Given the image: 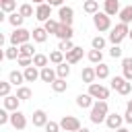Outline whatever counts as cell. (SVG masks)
I'll use <instances>...</instances> for the list:
<instances>
[{"label":"cell","instance_id":"6da1fadb","mask_svg":"<svg viewBox=\"0 0 132 132\" xmlns=\"http://www.w3.org/2000/svg\"><path fill=\"white\" fill-rule=\"evenodd\" d=\"M107 113H109L107 101H105V99H95V103H93V107H91V113H89V120H91L93 124H101V122H105Z\"/></svg>","mask_w":132,"mask_h":132},{"label":"cell","instance_id":"7a4b0ae2","mask_svg":"<svg viewBox=\"0 0 132 132\" xmlns=\"http://www.w3.org/2000/svg\"><path fill=\"white\" fill-rule=\"evenodd\" d=\"M128 33H130V27L126 25V23H118L116 27H111L109 29V35H107V39L111 41V45H120L126 37H128Z\"/></svg>","mask_w":132,"mask_h":132},{"label":"cell","instance_id":"3957f363","mask_svg":"<svg viewBox=\"0 0 132 132\" xmlns=\"http://www.w3.org/2000/svg\"><path fill=\"white\" fill-rule=\"evenodd\" d=\"M33 37V31H29V29H25V27H16L12 33H10V45H23V43H27L29 39Z\"/></svg>","mask_w":132,"mask_h":132},{"label":"cell","instance_id":"277c9868","mask_svg":"<svg viewBox=\"0 0 132 132\" xmlns=\"http://www.w3.org/2000/svg\"><path fill=\"white\" fill-rule=\"evenodd\" d=\"M93 25L99 33H105V31L111 29V16L107 12H95L93 14Z\"/></svg>","mask_w":132,"mask_h":132},{"label":"cell","instance_id":"5b68a950","mask_svg":"<svg viewBox=\"0 0 132 132\" xmlns=\"http://www.w3.org/2000/svg\"><path fill=\"white\" fill-rule=\"evenodd\" d=\"M111 89L118 91L120 95H130L132 93V82L126 80L124 76H113L111 78Z\"/></svg>","mask_w":132,"mask_h":132},{"label":"cell","instance_id":"8992f818","mask_svg":"<svg viewBox=\"0 0 132 132\" xmlns=\"http://www.w3.org/2000/svg\"><path fill=\"white\" fill-rule=\"evenodd\" d=\"M89 95L93 99H107L109 97V89L103 87L101 82H91L89 85Z\"/></svg>","mask_w":132,"mask_h":132},{"label":"cell","instance_id":"52a82bcc","mask_svg":"<svg viewBox=\"0 0 132 132\" xmlns=\"http://www.w3.org/2000/svg\"><path fill=\"white\" fill-rule=\"evenodd\" d=\"M10 126H12L14 130H25V128H27V118H25V113H23L21 109L10 111Z\"/></svg>","mask_w":132,"mask_h":132},{"label":"cell","instance_id":"ba28073f","mask_svg":"<svg viewBox=\"0 0 132 132\" xmlns=\"http://www.w3.org/2000/svg\"><path fill=\"white\" fill-rule=\"evenodd\" d=\"M60 126H62V130H66V132H76V130L80 128V120H78L76 116H64V118L60 120Z\"/></svg>","mask_w":132,"mask_h":132},{"label":"cell","instance_id":"9c48e42d","mask_svg":"<svg viewBox=\"0 0 132 132\" xmlns=\"http://www.w3.org/2000/svg\"><path fill=\"white\" fill-rule=\"evenodd\" d=\"M58 21L64 25H72L74 21V8L72 6H60L58 8Z\"/></svg>","mask_w":132,"mask_h":132},{"label":"cell","instance_id":"30bf717a","mask_svg":"<svg viewBox=\"0 0 132 132\" xmlns=\"http://www.w3.org/2000/svg\"><path fill=\"white\" fill-rule=\"evenodd\" d=\"M35 19L41 21V23H45L47 19H52V4H47V2L37 4V8H35Z\"/></svg>","mask_w":132,"mask_h":132},{"label":"cell","instance_id":"8fae6325","mask_svg":"<svg viewBox=\"0 0 132 132\" xmlns=\"http://www.w3.org/2000/svg\"><path fill=\"white\" fill-rule=\"evenodd\" d=\"M122 124H124V116H120L118 111L107 113V118H105V126H107L109 130H118V128H122Z\"/></svg>","mask_w":132,"mask_h":132},{"label":"cell","instance_id":"7c38bea8","mask_svg":"<svg viewBox=\"0 0 132 132\" xmlns=\"http://www.w3.org/2000/svg\"><path fill=\"white\" fill-rule=\"evenodd\" d=\"M23 74H25V80L27 82H35V80H41V68H37V66H27L25 70H23Z\"/></svg>","mask_w":132,"mask_h":132},{"label":"cell","instance_id":"4fadbf2b","mask_svg":"<svg viewBox=\"0 0 132 132\" xmlns=\"http://www.w3.org/2000/svg\"><path fill=\"white\" fill-rule=\"evenodd\" d=\"M21 105V99L16 95H8V97H2V107H6L8 111H16Z\"/></svg>","mask_w":132,"mask_h":132},{"label":"cell","instance_id":"5bb4252c","mask_svg":"<svg viewBox=\"0 0 132 132\" xmlns=\"http://www.w3.org/2000/svg\"><path fill=\"white\" fill-rule=\"evenodd\" d=\"M47 122H50V120H47V113H45L43 109H35V111H33V126H35V128H45Z\"/></svg>","mask_w":132,"mask_h":132},{"label":"cell","instance_id":"9a60e30c","mask_svg":"<svg viewBox=\"0 0 132 132\" xmlns=\"http://www.w3.org/2000/svg\"><path fill=\"white\" fill-rule=\"evenodd\" d=\"M120 2L118 0H103V12H107L109 16H116V14H120Z\"/></svg>","mask_w":132,"mask_h":132},{"label":"cell","instance_id":"2e32d148","mask_svg":"<svg viewBox=\"0 0 132 132\" xmlns=\"http://www.w3.org/2000/svg\"><path fill=\"white\" fill-rule=\"evenodd\" d=\"M93 103H95V99H93L89 93H80V95H76V105H78V107H82V109H91Z\"/></svg>","mask_w":132,"mask_h":132},{"label":"cell","instance_id":"e0dca14e","mask_svg":"<svg viewBox=\"0 0 132 132\" xmlns=\"http://www.w3.org/2000/svg\"><path fill=\"white\" fill-rule=\"evenodd\" d=\"M80 60H82V47L74 45V47L66 54V62H68V64H76V62H80Z\"/></svg>","mask_w":132,"mask_h":132},{"label":"cell","instance_id":"ac0fdd59","mask_svg":"<svg viewBox=\"0 0 132 132\" xmlns=\"http://www.w3.org/2000/svg\"><path fill=\"white\" fill-rule=\"evenodd\" d=\"M72 35H74L72 25H64V23H60V29H58L56 37H58V39H72Z\"/></svg>","mask_w":132,"mask_h":132},{"label":"cell","instance_id":"d6986e66","mask_svg":"<svg viewBox=\"0 0 132 132\" xmlns=\"http://www.w3.org/2000/svg\"><path fill=\"white\" fill-rule=\"evenodd\" d=\"M58 78V72H56V68H50V66H45V68H41V80L43 82H54Z\"/></svg>","mask_w":132,"mask_h":132},{"label":"cell","instance_id":"ffe728a7","mask_svg":"<svg viewBox=\"0 0 132 132\" xmlns=\"http://www.w3.org/2000/svg\"><path fill=\"white\" fill-rule=\"evenodd\" d=\"M80 78H82V82L91 85V82L97 78V74H95V68H93V66H85V68H82V72H80Z\"/></svg>","mask_w":132,"mask_h":132},{"label":"cell","instance_id":"44dd1931","mask_svg":"<svg viewBox=\"0 0 132 132\" xmlns=\"http://www.w3.org/2000/svg\"><path fill=\"white\" fill-rule=\"evenodd\" d=\"M47 31H45V27H35L33 29V41L35 43H43V41H47Z\"/></svg>","mask_w":132,"mask_h":132},{"label":"cell","instance_id":"7402d4cb","mask_svg":"<svg viewBox=\"0 0 132 132\" xmlns=\"http://www.w3.org/2000/svg\"><path fill=\"white\" fill-rule=\"evenodd\" d=\"M8 80L12 82V87H23V82H27V80H25V74L19 72V70H12V72L8 74Z\"/></svg>","mask_w":132,"mask_h":132},{"label":"cell","instance_id":"603a6c76","mask_svg":"<svg viewBox=\"0 0 132 132\" xmlns=\"http://www.w3.org/2000/svg\"><path fill=\"white\" fill-rule=\"evenodd\" d=\"M122 70H124V78L132 82V58H122Z\"/></svg>","mask_w":132,"mask_h":132},{"label":"cell","instance_id":"cb8c5ba5","mask_svg":"<svg viewBox=\"0 0 132 132\" xmlns=\"http://www.w3.org/2000/svg\"><path fill=\"white\" fill-rule=\"evenodd\" d=\"M8 23H10L14 29H16V27H23V23H25V16H23L21 12H16V10H14V12H10V14H8Z\"/></svg>","mask_w":132,"mask_h":132},{"label":"cell","instance_id":"d4e9b609","mask_svg":"<svg viewBox=\"0 0 132 132\" xmlns=\"http://www.w3.org/2000/svg\"><path fill=\"white\" fill-rule=\"evenodd\" d=\"M50 87H52V91H54V93H64V91L68 89V82H66V78H60V76H58Z\"/></svg>","mask_w":132,"mask_h":132},{"label":"cell","instance_id":"484cf974","mask_svg":"<svg viewBox=\"0 0 132 132\" xmlns=\"http://www.w3.org/2000/svg\"><path fill=\"white\" fill-rule=\"evenodd\" d=\"M82 10H85L87 14H95V12H99V0H85Z\"/></svg>","mask_w":132,"mask_h":132},{"label":"cell","instance_id":"4316f807","mask_svg":"<svg viewBox=\"0 0 132 132\" xmlns=\"http://www.w3.org/2000/svg\"><path fill=\"white\" fill-rule=\"evenodd\" d=\"M43 27H45V31H47L50 35H56L58 29H60V21H56V19H47V21L43 23Z\"/></svg>","mask_w":132,"mask_h":132},{"label":"cell","instance_id":"83f0119b","mask_svg":"<svg viewBox=\"0 0 132 132\" xmlns=\"http://www.w3.org/2000/svg\"><path fill=\"white\" fill-rule=\"evenodd\" d=\"M47 64H50V56H45V54H35V56H33V66L45 68Z\"/></svg>","mask_w":132,"mask_h":132},{"label":"cell","instance_id":"f1b7e54d","mask_svg":"<svg viewBox=\"0 0 132 132\" xmlns=\"http://www.w3.org/2000/svg\"><path fill=\"white\" fill-rule=\"evenodd\" d=\"M95 74H97V78H99V80L107 78V76H109V66H107V64H103V62H99V64L95 66Z\"/></svg>","mask_w":132,"mask_h":132},{"label":"cell","instance_id":"f546056e","mask_svg":"<svg viewBox=\"0 0 132 132\" xmlns=\"http://www.w3.org/2000/svg\"><path fill=\"white\" fill-rule=\"evenodd\" d=\"M0 10L6 12V14L14 12L16 10V0H0Z\"/></svg>","mask_w":132,"mask_h":132},{"label":"cell","instance_id":"4dcf8cb0","mask_svg":"<svg viewBox=\"0 0 132 132\" xmlns=\"http://www.w3.org/2000/svg\"><path fill=\"white\" fill-rule=\"evenodd\" d=\"M118 16H120V21H122V23L130 25V23H132V4H130V6H124V8L120 10V14H118Z\"/></svg>","mask_w":132,"mask_h":132},{"label":"cell","instance_id":"1f68e13d","mask_svg":"<svg viewBox=\"0 0 132 132\" xmlns=\"http://www.w3.org/2000/svg\"><path fill=\"white\" fill-rule=\"evenodd\" d=\"M87 58H89V62L99 64V62H103V50H93L91 47V52L87 54Z\"/></svg>","mask_w":132,"mask_h":132},{"label":"cell","instance_id":"d6a6232c","mask_svg":"<svg viewBox=\"0 0 132 132\" xmlns=\"http://www.w3.org/2000/svg\"><path fill=\"white\" fill-rule=\"evenodd\" d=\"M64 60H66V54L60 52V50H54V52L50 54V64H56V66H58V64H62Z\"/></svg>","mask_w":132,"mask_h":132},{"label":"cell","instance_id":"836d02e7","mask_svg":"<svg viewBox=\"0 0 132 132\" xmlns=\"http://www.w3.org/2000/svg\"><path fill=\"white\" fill-rule=\"evenodd\" d=\"M19 56H21L19 45H10V47L4 50V58H6V60H19Z\"/></svg>","mask_w":132,"mask_h":132},{"label":"cell","instance_id":"e575fe53","mask_svg":"<svg viewBox=\"0 0 132 132\" xmlns=\"http://www.w3.org/2000/svg\"><path fill=\"white\" fill-rule=\"evenodd\" d=\"M56 72H58V76H60V78H68V74H70V64L64 60L62 64H58V66H56Z\"/></svg>","mask_w":132,"mask_h":132},{"label":"cell","instance_id":"d590c367","mask_svg":"<svg viewBox=\"0 0 132 132\" xmlns=\"http://www.w3.org/2000/svg\"><path fill=\"white\" fill-rule=\"evenodd\" d=\"M19 52H21V56H27V58H33L35 56V47L27 41V43H23V45H19Z\"/></svg>","mask_w":132,"mask_h":132},{"label":"cell","instance_id":"8d00e7d4","mask_svg":"<svg viewBox=\"0 0 132 132\" xmlns=\"http://www.w3.org/2000/svg\"><path fill=\"white\" fill-rule=\"evenodd\" d=\"M105 37H101V35H97V37H93L91 39V47L93 50H105Z\"/></svg>","mask_w":132,"mask_h":132},{"label":"cell","instance_id":"74e56055","mask_svg":"<svg viewBox=\"0 0 132 132\" xmlns=\"http://www.w3.org/2000/svg\"><path fill=\"white\" fill-rule=\"evenodd\" d=\"M16 97H19L21 101L31 99V89H29V87H16Z\"/></svg>","mask_w":132,"mask_h":132},{"label":"cell","instance_id":"f35d334b","mask_svg":"<svg viewBox=\"0 0 132 132\" xmlns=\"http://www.w3.org/2000/svg\"><path fill=\"white\" fill-rule=\"evenodd\" d=\"M19 12L25 16V19H29V16H35V10H33V4H21V8H19Z\"/></svg>","mask_w":132,"mask_h":132},{"label":"cell","instance_id":"ab89813d","mask_svg":"<svg viewBox=\"0 0 132 132\" xmlns=\"http://www.w3.org/2000/svg\"><path fill=\"white\" fill-rule=\"evenodd\" d=\"M74 47V43H72V39H60V45H58V50L60 52H64V54H68L70 50Z\"/></svg>","mask_w":132,"mask_h":132},{"label":"cell","instance_id":"60d3db41","mask_svg":"<svg viewBox=\"0 0 132 132\" xmlns=\"http://www.w3.org/2000/svg\"><path fill=\"white\" fill-rule=\"evenodd\" d=\"M10 87H12L10 80H0V97H8L10 95Z\"/></svg>","mask_w":132,"mask_h":132},{"label":"cell","instance_id":"b9f144b4","mask_svg":"<svg viewBox=\"0 0 132 132\" xmlns=\"http://www.w3.org/2000/svg\"><path fill=\"white\" fill-rule=\"evenodd\" d=\"M4 124H10V111L6 107L0 109V126H4Z\"/></svg>","mask_w":132,"mask_h":132},{"label":"cell","instance_id":"7bdbcfd3","mask_svg":"<svg viewBox=\"0 0 132 132\" xmlns=\"http://www.w3.org/2000/svg\"><path fill=\"white\" fill-rule=\"evenodd\" d=\"M60 130H62L60 122H52V120H50V122L45 124V132H60Z\"/></svg>","mask_w":132,"mask_h":132},{"label":"cell","instance_id":"ee69618b","mask_svg":"<svg viewBox=\"0 0 132 132\" xmlns=\"http://www.w3.org/2000/svg\"><path fill=\"white\" fill-rule=\"evenodd\" d=\"M19 66H23V68H27V66H31L33 64V58H27V56H19Z\"/></svg>","mask_w":132,"mask_h":132},{"label":"cell","instance_id":"f6af8a7d","mask_svg":"<svg viewBox=\"0 0 132 132\" xmlns=\"http://www.w3.org/2000/svg\"><path fill=\"white\" fill-rule=\"evenodd\" d=\"M109 56L111 58H122V47L120 45H111L109 47Z\"/></svg>","mask_w":132,"mask_h":132},{"label":"cell","instance_id":"bcb514c9","mask_svg":"<svg viewBox=\"0 0 132 132\" xmlns=\"http://www.w3.org/2000/svg\"><path fill=\"white\" fill-rule=\"evenodd\" d=\"M124 122H126V124H132V111H130V109H126V113H124Z\"/></svg>","mask_w":132,"mask_h":132},{"label":"cell","instance_id":"7dc6e473","mask_svg":"<svg viewBox=\"0 0 132 132\" xmlns=\"http://www.w3.org/2000/svg\"><path fill=\"white\" fill-rule=\"evenodd\" d=\"M45 2L52 6H64V0H45Z\"/></svg>","mask_w":132,"mask_h":132},{"label":"cell","instance_id":"c3c4849f","mask_svg":"<svg viewBox=\"0 0 132 132\" xmlns=\"http://www.w3.org/2000/svg\"><path fill=\"white\" fill-rule=\"evenodd\" d=\"M113 132H130V130H128L126 126H122V128H118V130H113Z\"/></svg>","mask_w":132,"mask_h":132},{"label":"cell","instance_id":"681fc988","mask_svg":"<svg viewBox=\"0 0 132 132\" xmlns=\"http://www.w3.org/2000/svg\"><path fill=\"white\" fill-rule=\"evenodd\" d=\"M76 132H91V130H89V128H85V126H80V128H78Z\"/></svg>","mask_w":132,"mask_h":132},{"label":"cell","instance_id":"f907efd6","mask_svg":"<svg viewBox=\"0 0 132 132\" xmlns=\"http://www.w3.org/2000/svg\"><path fill=\"white\" fill-rule=\"evenodd\" d=\"M126 109H130V111H132V99H130V101L126 103Z\"/></svg>","mask_w":132,"mask_h":132},{"label":"cell","instance_id":"816d5d0a","mask_svg":"<svg viewBox=\"0 0 132 132\" xmlns=\"http://www.w3.org/2000/svg\"><path fill=\"white\" fill-rule=\"evenodd\" d=\"M45 0H33V4H43Z\"/></svg>","mask_w":132,"mask_h":132},{"label":"cell","instance_id":"f5cc1de1","mask_svg":"<svg viewBox=\"0 0 132 132\" xmlns=\"http://www.w3.org/2000/svg\"><path fill=\"white\" fill-rule=\"evenodd\" d=\"M128 37H130V41H132V29H130V33H128Z\"/></svg>","mask_w":132,"mask_h":132}]
</instances>
